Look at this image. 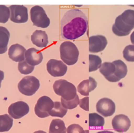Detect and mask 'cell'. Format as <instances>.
Masks as SVG:
<instances>
[{"label":"cell","instance_id":"obj_26","mask_svg":"<svg viewBox=\"0 0 134 133\" xmlns=\"http://www.w3.org/2000/svg\"><path fill=\"white\" fill-rule=\"evenodd\" d=\"M120 16L125 24L134 26V10H127L120 15Z\"/></svg>","mask_w":134,"mask_h":133},{"label":"cell","instance_id":"obj_10","mask_svg":"<svg viewBox=\"0 0 134 133\" xmlns=\"http://www.w3.org/2000/svg\"><path fill=\"white\" fill-rule=\"evenodd\" d=\"M29 112V105L23 101H18L12 103L8 108L10 116L14 119H20L27 114Z\"/></svg>","mask_w":134,"mask_h":133},{"label":"cell","instance_id":"obj_1","mask_svg":"<svg viewBox=\"0 0 134 133\" xmlns=\"http://www.w3.org/2000/svg\"><path fill=\"white\" fill-rule=\"evenodd\" d=\"M88 27L87 17L78 9L67 12L60 22V35L63 39L74 40L85 34Z\"/></svg>","mask_w":134,"mask_h":133},{"label":"cell","instance_id":"obj_19","mask_svg":"<svg viewBox=\"0 0 134 133\" xmlns=\"http://www.w3.org/2000/svg\"><path fill=\"white\" fill-rule=\"evenodd\" d=\"M115 66V72L114 76L120 81L124 78L128 72V69L126 64L121 60H117L113 62Z\"/></svg>","mask_w":134,"mask_h":133},{"label":"cell","instance_id":"obj_16","mask_svg":"<svg viewBox=\"0 0 134 133\" xmlns=\"http://www.w3.org/2000/svg\"><path fill=\"white\" fill-rule=\"evenodd\" d=\"M97 83L96 80L92 77H90L88 79L82 81L77 87L78 92L82 95H89V93L93 91L96 89Z\"/></svg>","mask_w":134,"mask_h":133},{"label":"cell","instance_id":"obj_3","mask_svg":"<svg viewBox=\"0 0 134 133\" xmlns=\"http://www.w3.org/2000/svg\"><path fill=\"white\" fill-rule=\"evenodd\" d=\"M55 93L66 101L74 99L77 95L75 86L66 80L60 79L56 81L53 84Z\"/></svg>","mask_w":134,"mask_h":133},{"label":"cell","instance_id":"obj_6","mask_svg":"<svg viewBox=\"0 0 134 133\" xmlns=\"http://www.w3.org/2000/svg\"><path fill=\"white\" fill-rule=\"evenodd\" d=\"M54 102L47 96L39 98L34 108L35 114L40 118H45L49 116V113L54 107Z\"/></svg>","mask_w":134,"mask_h":133},{"label":"cell","instance_id":"obj_22","mask_svg":"<svg viewBox=\"0 0 134 133\" xmlns=\"http://www.w3.org/2000/svg\"><path fill=\"white\" fill-rule=\"evenodd\" d=\"M99 71L107 79L114 75L115 72V66L113 62H104L100 66Z\"/></svg>","mask_w":134,"mask_h":133},{"label":"cell","instance_id":"obj_17","mask_svg":"<svg viewBox=\"0 0 134 133\" xmlns=\"http://www.w3.org/2000/svg\"><path fill=\"white\" fill-rule=\"evenodd\" d=\"M32 43L40 48H45L48 44V36L45 31H35L31 36Z\"/></svg>","mask_w":134,"mask_h":133},{"label":"cell","instance_id":"obj_2","mask_svg":"<svg viewBox=\"0 0 134 133\" xmlns=\"http://www.w3.org/2000/svg\"><path fill=\"white\" fill-rule=\"evenodd\" d=\"M60 56L62 61L67 65H72L78 61L79 50L72 42L66 41L60 46Z\"/></svg>","mask_w":134,"mask_h":133},{"label":"cell","instance_id":"obj_35","mask_svg":"<svg viewBox=\"0 0 134 133\" xmlns=\"http://www.w3.org/2000/svg\"><path fill=\"white\" fill-rule=\"evenodd\" d=\"M96 133H115L113 131H109V130H103V131H98Z\"/></svg>","mask_w":134,"mask_h":133},{"label":"cell","instance_id":"obj_20","mask_svg":"<svg viewBox=\"0 0 134 133\" xmlns=\"http://www.w3.org/2000/svg\"><path fill=\"white\" fill-rule=\"evenodd\" d=\"M66 130L65 124L62 120L55 119L51 123L49 133H66Z\"/></svg>","mask_w":134,"mask_h":133},{"label":"cell","instance_id":"obj_32","mask_svg":"<svg viewBox=\"0 0 134 133\" xmlns=\"http://www.w3.org/2000/svg\"><path fill=\"white\" fill-rule=\"evenodd\" d=\"M79 105L81 108L86 111H89V98L88 96L80 100Z\"/></svg>","mask_w":134,"mask_h":133},{"label":"cell","instance_id":"obj_15","mask_svg":"<svg viewBox=\"0 0 134 133\" xmlns=\"http://www.w3.org/2000/svg\"><path fill=\"white\" fill-rule=\"evenodd\" d=\"M26 49L22 45L16 44L12 45L9 49V58L15 62H21L25 59Z\"/></svg>","mask_w":134,"mask_h":133},{"label":"cell","instance_id":"obj_37","mask_svg":"<svg viewBox=\"0 0 134 133\" xmlns=\"http://www.w3.org/2000/svg\"><path fill=\"white\" fill-rule=\"evenodd\" d=\"M85 133H89L88 130H85Z\"/></svg>","mask_w":134,"mask_h":133},{"label":"cell","instance_id":"obj_29","mask_svg":"<svg viewBox=\"0 0 134 133\" xmlns=\"http://www.w3.org/2000/svg\"><path fill=\"white\" fill-rule=\"evenodd\" d=\"M123 57L128 62H134V45H129L123 50Z\"/></svg>","mask_w":134,"mask_h":133},{"label":"cell","instance_id":"obj_34","mask_svg":"<svg viewBox=\"0 0 134 133\" xmlns=\"http://www.w3.org/2000/svg\"><path fill=\"white\" fill-rule=\"evenodd\" d=\"M130 40L133 45H134V31L130 35Z\"/></svg>","mask_w":134,"mask_h":133},{"label":"cell","instance_id":"obj_30","mask_svg":"<svg viewBox=\"0 0 134 133\" xmlns=\"http://www.w3.org/2000/svg\"><path fill=\"white\" fill-rule=\"evenodd\" d=\"M10 17V11L8 7L0 5V23L5 24L9 21Z\"/></svg>","mask_w":134,"mask_h":133},{"label":"cell","instance_id":"obj_11","mask_svg":"<svg viewBox=\"0 0 134 133\" xmlns=\"http://www.w3.org/2000/svg\"><path fill=\"white\" fill-rule=\"evenodd\" d=\"M88 40L89 51L92 53H98L103 51L108 44L106 38L103 35L91 36Z\"/></svg>","mask_w":134,"mask_h":133},{"label":"cell","instance_id":"obj_24","mask_svg":"<svg viewBox=\"0 0 134 133\" xmlns=\"http://www.w3.org/2000/svg\"><path fill=\"white\" fill-rule=\"evenodd\" d=\"M54 103V107L49 112V115L53 117L63 118L68 112V110L63 106L60 102H55Z\"/></svg>","mask_w":134,"mask_h":133},{"label":"cell","instance_id":"obj_23","mask_svg":"<svg viewBox=\"0 0 134 133\" xmlns=\"http://www.w3.org/2000/svg\"><path fill=\"white\" fill-rule=\"evenodd\" d=\"M105 124L103 117L96 113L89 114V126L91 127H102Z\"/></svg>","mask_w":134,"mask_h":133},{"label":"cell","instance_id":"obj_31","mask_svg":"<svg viewBox=\"0 0 134 133\" xmlns=\"http://www.w3.org/2000/svg\"><path fill=\"white\" fill-rule=\"evenodd\" d=\"M66 132L67 133H85V130L80 125L73 124L68 127Z\"/></svg>","mask_w":134,"mask_h":133},{"label":"cell","instance_id":"obj_36","mask_svg":"<svg viewBox=\"0 0 134 133\" xmlns=\"http://www.w3.org/2000/svg\"><path fill=\"white\" fill-rule=\"evenodd\" d=\"M33 133H47L46 132L43 131V130H38V131H36Z\"/></svg>","mask_w":134,"mask_h":133},{"label":"cell","instance_id":"obj_33","mask_svg":"<svg viewBox=\"0 0 134 133\" xmlns=\"http://www.w3.org/2000/svg\"><path fill=\"white\" fill-rule=\"evenodd\" d=\"M4 78V73L3 71L0 70V88L1 87V82Z\"/></svg>","mask_w":134,"mask_h":133},{"label":"cell","instance_id":"obj_18","mask_svg":"<svg viewBox=\"0 0 134 133\" xmlns=\"http://www.w3.org/2000/svg\"><path fill=\"white\" fill-rule=\"evenodd\" d=\"M10 34L8 29L0 26V54H3L8 50Z\"/></svg>","mask_w":134,"mask_h":133},{"label":"cell","instance_id":"obj_25","mask_svg":"<svg viewBox=\"0 0 134 133\" xmlns=\"http://www.w3.org/2000/svg\"><path fill=\"white\" fill-rule=\"evenodd\" d=\"M102 61L101 58L97 55H89V72H93L100 68Z\"/></svg>","mask_w":134,"mask_h":133},{"label":"cell","instance_id":"obj_8","mask_svg":"<svg viewBox=\"0 0 134 133\" xmlns=\"http://www.w3.org/2000/svg\"><path fill=\"white\" fill-rule=\"evenodd\" d=\"M47 72L54 77L64 76L68 71V66L62 61L49 60L46 64Z\"/></svg>","mask_w":134,"mask_h":133},{"label":"cell","instance_id":"obj_14","mask_svg":"<svg viewBox=\"0 0 134 133\" xmlns=\"http://www.w3.org/2000/svg\"><path fill=\"white\" fill-rule=\"evenodd\" d=\"M25 61L32 66H35L41 63L43 59L42 52L35 48L27 49L25 53Z\"/></svg>","mask_w":134,"mask_h":133},{"label":"cell","instance_id":"obj_28","mask_svg":"<svg viewBox=\"0 0 134 133\" xmlns=\"http://www.w3.org/2000/svg\"><path fill=\"white\" fill-rule=\"evenodd\" d=\"M18 69L21 74L23 75H29L33 71L34 66L30 65L25 60H24L19 63Z\"/></svg>","mask_w":134,"mask_h":133},{"label":"cell","instance_id":"obj_13","mask_svg":"<svg viewBox=\"0 0 134 133\" xmlns=\"http://www.w3.org/2000/svg\"><path fill=\"white\" fill-rule=\"evenodd\" d=\"M133 28L134 26L125 24L122 21L120 16L119 15L116 18L115 23L112 27V31L117 36L122 37L128 35Z\"/></svg>","mask_w":134,"mask_h":133},{"label":"cell","instance_id":"obj_27","mask_svg":"<svg viewBox=\"0 0 134 133\" xmlns=\"http://www.w3.org/2000/svg\"><path fill=\"white\" fill-rule=\"evenodd\" d=\"M60 100L62 105L64 108H66L67 110H72L76 108L80 103L79 96L77 94L75 96V98L72 100L66 101L62 98H61Z\"/></svg>","mask_w":134,"mask_h":133},{"label":"cell","instance_id":"obj_5","mask_svg":"<svg viewBox=\"0 0 134 133\" xmlns=\"http://www.w3.org/2000/svg\"><path fill=\"white\" fill-rule=\"evenodd\" d=\"M30 15L33 25L42 28L49 26L50 20L42 7L38 5L33 7L30 11Z\"/></svg>","mask_w":134,"mask_h":133},{"label":"cell","instance_id":"obj_7","mask_svg":"<svg viewBox=\"0 0 134 133\" xmlns=\"http://www.w3.org/2000/svg\"><path fill=\"white\" fill-rule=\"evenodd\" d=\"M10 20L15 23L21 24L28 21L27 8L23 5H13L9 8Z\"/></svg>","mask_w":134,"mask_h":133},{"label":"cell","instance_id":"obj_9","mask_svg":"<svg viewBox=\"0 0 134 133\" xmlns=\"http://www.w3.org/2000/svg\"><path fill=\"white\" fill-rule=\"evenodd\" d=\"M96 111L104 117L113 115L116 111L115 103L110 99L104 98L100 99L96 104Z\"/></svg>","mask_w":134,"mask_h":133},{"label":"cell","instance_id":"obj_4","mask_svg":"<svg viewBox=\"0 0 134 133\" xmlns=\"http://www.w3.org/2000/svg\"><path fill=\"white\" fill-rule=\"evenodd\" d=\"M40 86L39 80L35 77L30 76L24 77L18 84L19 91L26 96L34 95Z\"/></svg>","mask_w":134,"mask_h":133},{"label":"cell","instance_id":"obj_12","mask_svg":"<svg viewBox=\"0 0 134 133\" xmlns=\"http://www.w3.org/2000/svg\"><path fill=\"white\" fill-rule=\"evenodd\" d=\"M113 129L118 132H126L129 129L131 122L128 117L124 114L116 115L111 122Z\"/></svg>","mask_w":134,"mask_h":133},{"label":"cell","instance_id":"obj_21","mask_svg":"<svg viewBox=\"0 0 134 133\" xmlns=\"http://www.w3.org/2000/svg\"><path fill=\"white\" fill-rule=\"evenodd\" d=\"M13 124V118L8 114L0 115V132L9 131Z\"/></svg>","mask_w":134,"mask_h":133}]
</instances>
